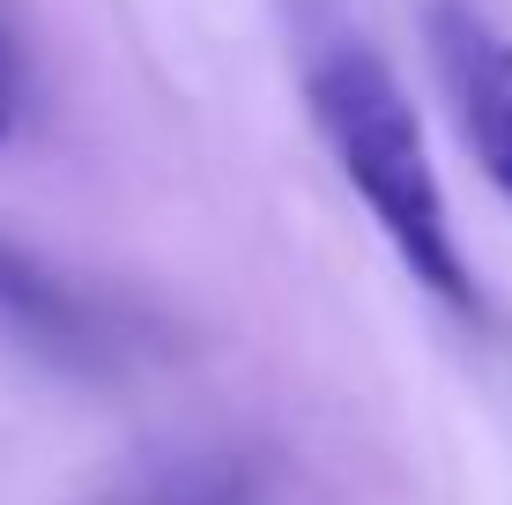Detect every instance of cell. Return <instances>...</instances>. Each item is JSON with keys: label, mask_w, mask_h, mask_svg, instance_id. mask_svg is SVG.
<instances>
[{"label": "cell", "mask_w": 512, "mask_h": 505, "mask_svg": "<svg viewBox=\"0 0 512 505\" xmlns=\"http://www.w3.org/2000/svg\"><path fill=\"white\" fill-rule=\"evenodd\" d=\"M305 112L320 127L334 171L349 179V194L372 208L386 246L401 253V268L446 312L490 320L483 290L468 275V253L453 238V208H446V186H438L431 142H423L416 97L401 90L386 52L349 38V30H320L305 52Z\"/></svg>", "instance_id": "6da1fadb"}, {"label": "cell", "mask_w": 512, "mask_h": 505, "mask_svg": "<svg viewBox=\"0 0 512 505\" xmlns=\"http://www.w3.org/2000/svg\"><path fill=\"white\" fill-rule=\"evenodd\" d=\"M8 134H15V97L0 90V142H8Z\"/></svg>", "instance_id": "277c9868"}, {"label": "cell", "mask_w": 512, "mask_h": 505, "mask_svg": "<svg viewBox=\"0 0 512 505\" xmlns=\"http://www.w3.org/2000/svg\"><path fill=\"white\" fill-rule=\"evenodd\" d=\"M0 335L15 350H30L52 372H75V379H104L127 364V327L119 312L90 298L82 283H67L60 268H45L30 246L0 238Z\"/></svg>", "instance_id": "7a4b0ae2"}, {"label": "cell", "mask_w": 512, "mask_h": 505, "mask_svg": "<svg viewBox=\"0 0 512 505\" xmlns=\"http://www.w3.org/2000/svg\"><path fill=\"white\" fill-rule=\"evenodd\" d=\"M8 75H15V52H8V38H0V90H8Z\"/></svg>", "instance_id": "5b68a950"}, {"label": "cell", "mask_w": 512, "mask_h": 505, "mask_svg": "<svg viewBox=\"0 0 512 505\" xmlns=\"http://www.w3.org/2000/svg\"><path fill=\"white\" fill-rule=\"evenodd\" d=\"M423 38H431L468 156L512 208V38L498 23H483L468 0H423Z\"/></svg>", "instance_id": "3957f363"}]
</instances>
